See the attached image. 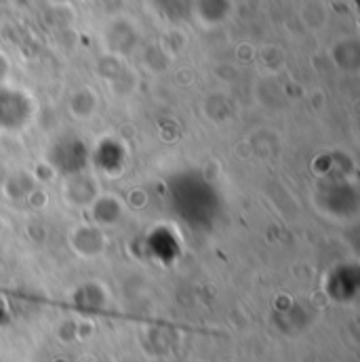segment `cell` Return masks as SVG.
I'll return each mask as SVG.
<instances>
[]
</instances>
